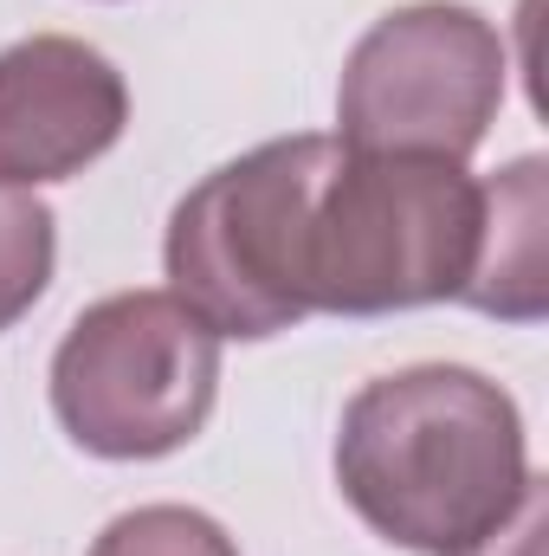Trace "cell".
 Listing matches in <instances>:
<instances>
[{
    "label": "cell",
    "instance_id": "1",
    "mask_svg": "<svg viewBox=\"0 0 549 556\" xmlns=\"http://www.w3.org/2000/svg\"><path fill=\"white\" fill-rule=\"evenodd\" d=\"M349 511L413 556H459L491 538L537 485L518 402L459 363L375 376L336 427Z\"/></svg>",
    "mask_w": 549,
    "mask_h": 556
},
{
    "label": "cell",
    "instance_id": "2",
    "mask_svg": "<svg viewBox=\"0 0 549 556\" xmlns=\"http://www.w3.org/2000/svg\"><path fill=\"white\" fill-rule=\"evenodd\" d=\"M478 227L485 181H472L465 162L362 155L336 142L297 233L304 311L388 317L446 298L459 304L478 266Z\"/></svg>",
    "mask_w": 549,
    "mask_h": 556
},
{
    "label": "cell",
    "instance_id": "3",
    "mask_svg": "<svg viewBox=\"0 0 549 556\" xmlns=\"http://www.w3.org/2000/svg\"><path fill=\"white\" fill-rule=\"evenodd\" d=\"M336 137H278L181 194L168 214V291L214 337H278L304 324L297 233Z\"/></svg>",
    "mask_w": 549,
    "mask_h": 556
},
{
    "label": "cell",
    "instance_id": "4",
    "mask_svg": "<svg viewBox=\"0 0 549 556\" xmlns=\"http://www.w3.org/2000/svg\"><path fill=\"white\" fill-rule=\"evenodd\" d=\"M220 395V337L175 291H117L78 311L52 356V415L98 459L181 453Z\"/></svg>",
    "mask_w": 549,
    "mask_h": 556
},
{
    "label": "cell",
    "instance_id": "5",
    "mask_svg": "<svg viewBox=\"0 0 549 556\" xmlns=\"http://www.w3.org/2000/svg\"><path fill=\"white\" fill-rule=\"evenodd\" d=\"M511 52L478 7L420 0L382 13L336 85V142L362 155L465 162L498 124Z\"/></svg>",
    "mask_w": 549,
    "mask_h": 556
},
{
    "label": "cell",
    "instance_id": "6",
    "mask_svg": "<svg viewBox=\"0 0 549 556\" xmlns=\"http://www.w3.org/2000/svg\"><path fill=\"white\" fill-rule=\"evenodd\" d=\"M124 124L130 85L98 46L72 33H33L0 52V181H72L117 149Z\"/></svg>",
    "mask_w": 549,
    "mask_h": 556
},
{
    "label": "cell",
    "instance_id": "7",
    "mask_svg": "<svg viewBox=\"0 0 549 556\" xmlns=\"http://www.w3.org/2000/svg\"><path fill=\"white\" fill-rule=\"evenodd\" d=\"M549 168L544 155H518L498 181H485V227H478V266L465 278L459 304L505 317V324H537L549 311Z\"/></svg>",
    "mask_w": 549,
    "mask_h": 556
},
{
    "label": "cell",
    "instance_id": "8",
    "mask_svg": "<svg viewBox=\"0 0 549 556\" xmlns=\"http://www.w3.org/2000/svg\"><path fill=\"white\" fill-rule=\"evenodd\" d=\"M59 220L33 188L0 181V330H13L52 285Z\"/></svg>",
    "mask_w": 549,
    "mask_h": 556
},
{
    "label": "cell",
    "instance_id": "9",
    "mask_svg": "<svg viewBox=\"0 0 549 556\" xmlns=\"http://www.w3.org/2000/svg\"><path fill=\"white\" fill-rule=\"evenodd\" d=\"M91 556H240L233 538L194 505H137L98 531Z\"/></svg>",
    "mask_w": 549,
    "mask_h": 556
},
{
    "label": "cell",
    "instance_id": "10",
    "mask_svg": "<svg viewBox=\"0 0 549 556\" xmlns=\"http://www.w3.org/2000/svg\"><path fill=\"white\" fill-rule=\"evenodd\" d=\"M459 556H544V479L524 492V505L491 538H478L472 551H459Z\"/></svg>",
    "mask_w": 549,
    "mask_h": 556
}]
</instances>
